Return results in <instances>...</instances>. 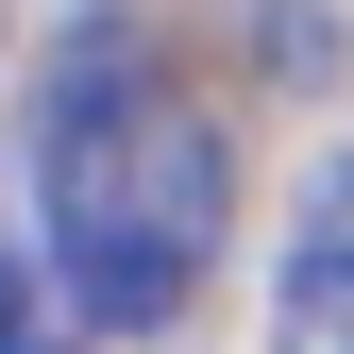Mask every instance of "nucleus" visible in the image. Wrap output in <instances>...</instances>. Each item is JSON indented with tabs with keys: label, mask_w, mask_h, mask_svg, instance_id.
I'll use <instances>...</instances> for the list:
<instances>
[{
	"label": "nucleus",
	"mask_w": 354,
	"mask_h": 354,
	"mask_svg": "<svg viewBox=\"0 0 354 354\" xmlns=\"http://www.w3.org/2000/svg\"><path fill=\"white\" fill-rule=\"evenodd\" d=\"M219 203H236L219 118L152 51L102 34V51L51 68V102H34V253H51V287L84 304V337L186 321V287L219 270Z\"/></svg>",
	"instance_id": "obj_1"
},
{
	"label": "nucleus",
	"mask_w": 354,
	"mask_h": 354,
	"mask_svg": "<svg viewBox=\"0 0 354 354\" xmlns=\"http://www.w3.org/2000/svg\"><path fill=\"white\" fill-rule=\"evenodd\" d=\"M270 354H354V169L304 203V253L270 287Z\"/></svg>",
	"instance_id": "obj_2"
},
{
	"label": "nucleus",
	"mask_w": 354,
	"mask_h": 354,
	"mask_svg": "<svg viewBox=\"0 0 354 354\" xmlns=\"http://www.w3.org/2000/svg\"><path fill=\"white\" fill-rule=\"evenodd\" d=\"M51 321H84V304L51 287V253H0V354H68Z\"/></svg>",
	"instance_id": "obj_3"
}]
</instances>
